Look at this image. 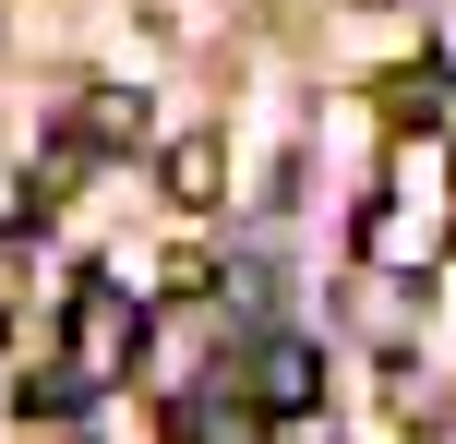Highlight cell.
Wrapping results in <instances>:
<instances>
[{
	"mask_svg": "<svg viewBox=\"0 0 456 444\" xmlns=\"http://www.w3.org/2000/svg\"><path fill=\"white\" fill-rule=\"evenodd\" d=\"M61 349H72V384L96 397V384H120V373H133V349H144V312L120 301L109 277H85V288H72V336H61Z\"/></svg>",
	"mask_w": 456,
	"mask_h": 444,
	"instance_id": "cell-1",
	"label": "cell"
},
{
	"mask_svg": "<svg viewBox=\"0 0 456 444\" xmlns=\"http://www.w3.org/2000/svg\"><path fill=\"white\" fill-rule=\"evenodd\" d=\"M240 384H252V408H265V421H300V408L324 397V360L300 349V336H265V349L240 360Z\"/></svg>",
	"mask_w": 456,
	"mask_h": 444,
	"instance_id": "cell-2",
	"label": "cell"
},
{
	"mask_svg": "<svg viewBox=\"0 0 456 444\" xmlns=\"http://www.w3.org/2000/svg\"><path fill=\"white\" fill-rule=\"evenodd\" d=\"M72 133H85V144H144V96H133V85H96Z\"/></svg>",
	"mask_w": 456,
	"mask_h": 444,
	"instance_id": "cell-3",
	"label": "cell"
},
{
	"mask_svg": "<svg viewBox=\"0 0 456 444\" xmlns=\"http://www.w3.org/2000/svg\"><path fill=\"white\" fill-rule=\"evenodd\" d=\"M168 192H181V205H216V144H205V133L168 144Z\"/></svg>",
	"mask_w": 456,
	"mask_h": 444,
	"instance_id": "cell-4",
	"label": "cell"
}]
</instances>
